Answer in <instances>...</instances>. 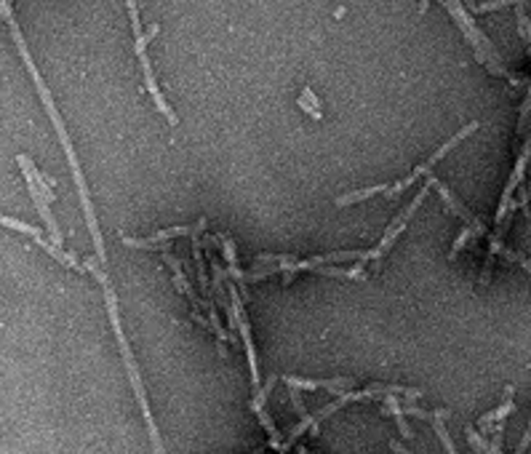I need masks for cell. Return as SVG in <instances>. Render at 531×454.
<instances>
[{"mask_svg": "<svg viewBox=\"0 0 531 454\" xmlns=\"http://www.w3.org/2000/svg\"><path fill=\"white\" fill-rule=\"evenodd\" d=\"M430 190L432 187L425 185L414 198H411V204L403 211H398L395 214V219L385 227V233H382V238H379V244L374 248H368L366 254H363V259H358L352 268H339V265H328V268H321L318 273L321 275H331V278H350V281H366L371 273H377L379 265H382V259L390 254V248L395 246V241L406 233V227H409L411 217L417 214V208L425 204V198L430 195Z\"/></svg>", "mask_w": 531, "mask_h": 454, "instance_id": "obj_1", "label": "cell"}, {"mask_svg": "<svg viewBox=\"0 0 531 454\" xmlns=\"http://www.w3.org/2000/svg\"><path fill=\"white\" fill-rule=\"evenodd\" d=\"M385 395H398V398L417 401V398H422V391H417V388H403V385H385V382H371V385H366V388H355V391L339 395L334 404H326L321 412L302 417V420H299V425L288 433V438H283V441H286V449H291V446H294V441H297L302 433H307V431H310V433H315V431H318V425H321L323 420H328L331 414L339 412L342 406H348V404H358V401H371V398H385Z\"/></svg>", "mask_w": 531, "mask_h": 454, "instance_id": "obj_2", "label": "cell"}, {"mask_svg": "<svg viewBox=\"0 0 531 454\" xmlns=\"http://www.w3.org/2000/svg\"><path fill=\"white\" fill-rule=\"evenodd\" d=\"M126 6H128V19H131V30H134V51H137V59H139V70H142V83L144 88H147V94L152 97V102H155V110L161 112L166 118V124L168 126H177L179 124V118H177V112L171 110V104L166 102L163 91H161V86L155 81V72H152V64H150V57H147V46L150 41L161 32V27L158 24H152L147 32L142 30V19H139V6H137V0H126Z\"/></svg>", "mask_w": 531, "mask_h": 454, "instance_id": "obj_3", "label": "cell"}, {"mask_svg": "<svg viewBox=\"0 0 531 454\" xmlns=\"http://www.w3.org/2000/svg\"><path fill=\"white\" fill-rule=\"evenodd\" d=\"M443 6H446V11L451 14V19L457 21V27L465 32V38H468V43H470L472 51H475V59L483 64L491 75H497V78H508V81L515 86L518 78H515L510 70L502 64L499 51H497V48H494V43H491L489 38L478 30V24L472 21V14H468L465 3H459V0H443Z\"/></svg>", "mask_w": 531, "mask_h": 454, "instance_id": "obj_4", "label": "cell"}, {"mask_svg": "<svg viewBox=\"0 0 531 454\" xmlns=\"http://www.w3.org/2000/svg\"><path fill=\"white\" fill-rule=\"evenodd\" d=\"M478 128H481V121H470L468 126H462V128H459V131H457V134H454L451 139H446L443 145H441L438 150H435V152H432V155H430L428 161H422V164L417 166V168L411 171L409 177H403V179H398V182L388 185V190H385V198H398V195H401L403 190H409V187L414 185L417 179H422V177H430V174H432V168L441 164V161H443V158L449 155L454 147L462 145V142H465L468 137H472V134H475Z\"/></svg>", "mask_w": 531, "mask_h": 454, "instance_id": "obj_5", "label": "cell"}, {"mask_svg": "<svg viewBox=\"0 0 531 454\" xmlns=\"http://www.w3.org/2000/svg\"><path fill=\"white\" fill-rule=\"evenodd\" d=\"M206 233V219H198L192 225H174L166 227V230H158L147 238H131V235H123V246L128 248H142V251H161L163 246H168L174 238H192V235H203Z\"/></svg>", "mask_w": 531, "mask_h": 454, "instance_id": "obj_6", "label": "cell"}, {"mask_svg": "<svg viewBox=\"0 0 531 454\" xmlns=\"http://www.w3.org/2000/svg\"><path fill=\"white\" fill-rule=\"evenodd\" d=\"M428 185L432 187V190H438L441 201H443L451 214H454V217H457V219L465 225L462 230H465V233H470V238H483V235H486V225L481 222V217H475L470 208L465 206V204H462V201H459V198H457V195H454V193H451L449 187L443 185L438 177H432V174H430Z\"/></svg>", "mask_w": 531, "mask_h": 454, "instance_id": "obj_7", "label": "cell"}, {"mask_svg": "<svg viewBox=\"0 0 531 454\" xmlns=\"http://www.w3.org/2000/svg\"><path fill=\"white\" fill-rule=\"evenodd\" d=\"M281 379L286 382L288 388H294V391H307V393L328 391V393H334L337 398L358 388V379H352V377H331V379H307V377H297V374H283Z\"/></svg>", "mask_w": 531, "mask_h": 454, "instance_id": "obj_8", "label": "cell"}, {"mask_svg": "<svg viewBox=\"0 0 531 454\" xmlns=\"http://www.w3.org/2000/svg\"><path fill=\"white\" fill-rule=\"evenodd\" d=\"M161 257H163L166 265H168V270H171V278H174V286H177V291H179L182 297H187V302L192 305V310H203V297H198V291H195V286L190 284L187 273L182 270V262L174 257L171 246L161 248Z\"/></svg>", "mask_w": 531, "mask_h": 454, "instance_id": "obj_9", "label": "cell"}, {"mask_svg": "<svg viewBox=\"0 0 531 454\" xmlns=\"http://www.w3.org/2000/svg\"><path fill=\"white\" fill-rule=\"evenodd\" d=\"M27 190H30V195H32V206L38 208L43 225H46V230H48V241H51V244H54L57 248H64V238H61V230H59V225H57V219H54L51 204L43 198L41 190L32 185V182H27Z\"/></svg>", "mask_w": 531, "mask_h": 454, "instance_id": "obj_10", "label": "cell"}, {"mask_svg": "<svg viewBox=\"0 0 531 454\" xmlns=\"http://www.w3.org/2000/svg\"><path fill=\"white\" fill-rule=\"evenodd\" d=\"M214 241H217V246L222 248V254H225L227 259V275H230V281L238 286L241 291V297H248V291H246V273L241 270L238 265V248H235V241L232 238H227V235H214Z\"/></svg>", "mask_w": 531, "mask_h": 454, "instance_id": "obj_11", "label": "cell"}, {"mask_svg": "<svg viewBox=\"0 0 531 454\" xmlns=\"http://www.w3.org/2000/svg\"><path fill=\"white\" fill-rule=\"evenodd\" d=\"M515 409V388L508 385L505 388V401L494 409V412L483 414V417H478V428H481V435H491V431L497 428V425H505V420L512 414Z\"/></svg>", "mask_w": 531, "mask_h": 454, "instance_id": "obj_12", "label": "cell"}, {"mask_svg": "<svg viewBox=\"0 0 531 454\" xmlns=\"http://www.w3.org/2000/svg\"><path fill=\"white\" fill-rule=\"evenodd\" d=\"M17 164H19L24 179L38 187V190H41V195L48 201V204H54V198H57V195H54V185H57V182H54V179H48V177H43L41 171H38V166L32 164V161H30V155H24V152L17 155Z\"/></svg>", "mask_w": 531, "mask_h": 454, "instance_id": "obj_13", "label": "cell"}, {"mask_svg": "<svg viewBox=\"0 0 531 454\" xmlns=\"http://www.w3.org/2000/svg\"><path fill=\"white\" fill-rule=\"evenodd\" d=\"M35 244H38V246H41L43 251L48 254V257H54L59 265H64V268H70V270H81V273H86V265H83V259H78L75 254H67L64 248H57L54 244H51V241H46L43 235H41V238H35Z\"/></svg>", "mask_w": 531, "mask_h": 454, "instance_id": "obj_14", "label": "cell"}, {"mask_svg": "<svg viewBox=\"0 0 531 454\" xmlns=\"http://www.w3.org/2000/svg\"><path fill=\"white\" fill-rule=\"evenodd\" d=\"M299 107L305 110L307 115L312 118V121H321L323 118V110H321V99L315 97V91L312 88H302V94H299Z\"/></svg>", "mask_w": 531, "mask_h": 454, "instance_id": "obj_15", "label": "cell"}, {"mask_svg": "<svg viewBox=\"0 0 531 454\" xmlns=\"http://www.w3.org/2000/svg\"><path fill=\"white\" fill-rule=\"evenodd\" d=\"M0 225L11 227V230H17V233H24V235H30L32 241L43 235V233L35 225H27V222H21V219H14V217H6V214H0Z\"/></svg>", "mask_w": 531, "mask_h": 454, "instance_id": "obj_16", "label": "cell"}, {"mask_svg": "<svg viewBox=\"0 0 531 454\" xmlns=\"http://www.w3.org/2000/svg\"><path fill=\"white\" fill-rule=\"evenodd\" d=\"M515 19H518V32H521V38H523V43H526V48H529V54H531V19L523 14V11H518Z\"/></svg>", "mask_w": 531, "mask_h": 454, "instance_id": "obj_17", "label": "cell"}, {"mask_svg": "<svg viewBox=\"0 0 531 454\" xmlns=\"http://www.w3.org/2000/svg\"><path fill=\"white\" fill-rule=\"evenodd\" d=\"M288 398H291V404L297 406V412H299V417H307V406L302 404V395H299V391H294V388H288Z\"/></svg>", "mask_w": 531, "mask_h": 454, "instance_id": "obj_18", "label": "cell"}, {"mask_svg": "<svg viewBox=\"0 0 531 454\" xmlns=\"http://www.w3.org/2000/svg\"><path fill=\"white\" fill-rule=\"evenodd\" d=\"M390 449H392V452H398V454H414L409 446H403L401 441H390Z\"/></svg>", "mask_w": 531, "mask_h": 454, "instance_id": "obj_19", "label": "cell"}, {"mask_svg": "<svg viewBox=\"0 0 531 454\" xmlns=\"http://www.w3.org/2000/svg\"><path fill=\"white\" fill-rule=\"evenodd\" d=\"M430 8V0H419V14H428Z\"/></svg>", "mask_w": 531, "mask_h": 454, "instance_id": "obj_20", "label": "cell"}, {"mask_svg": "<svg viewBox=\"0 0 531 454\" xmlns=\"http://www.w3.org/2000/svg\"><path fill=\"white\" fill-rule=\"evenodd\" d=\"M465 8H472V11H475V0H465Z\"/></svg>", "mask_w": 531, "mask_h": 454, "instance_id": "obj_21", "label": "cell"}, {"mask_svg": "<svg viewBox=\"0 0 531 454\" xmlns=\"http://www.w3.org/2000/svg\"><path fill=\"white\" fill-rule=\"evenodd\" d=\"M0 19H3V14H0Z\"/></svg>", "mask_w": 531, "mask_h": 454, "instance_id": "obj_22", "label": "cell"}]
</instances>
